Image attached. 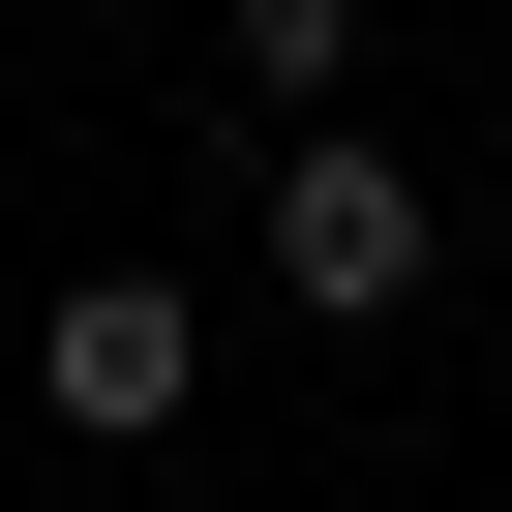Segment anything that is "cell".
<instances>
[{"label": "cell", "instance_id": "cell-1", "mask_svg": "<svg viewBox=\"0 0 512 512\" xmlns=\"http://www.w3.org/2000/svg\"><path fill=\"white\" fill-rule=\"evenodd\" d=\"M241 241H272L302 332H392V302H422V181H392L362 121H272V211H241Z\"/></svg>", "mask_w": 512, "mask_h": 512}, {"label": "cell", "instance_id": "cell-2", "mask_svg": "<svg viewBox=\"0 0 512 512\" xmlns=\"http://www.w3.org/2000/svg\"><path fill=\"white\" fill-rule=\"evenodd\" d=\"M31 392H61L91 452H151V422L211 392V302H181V272H61V332H31Z\"/></svg>", "mask_w": 512, "mask_h": 512}, {"label": "cell", "instance_id": "cell-3", "mask_svg": "<svg viewBox=\"0 0 512 512\" xmlns=\"http://www.w3.org/2000/svg\"><path fill=\"white\" fill-rule=\"evenodd\" d=\"M211 61H241V121H332L362 91V0H211Z\"/></svg>", "mask_w": 512, "mask_h": 512}]
</instances>
